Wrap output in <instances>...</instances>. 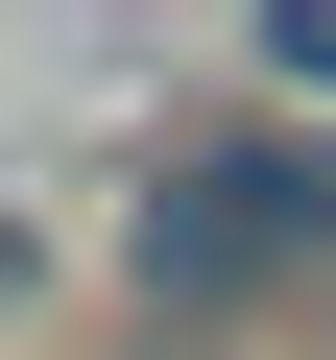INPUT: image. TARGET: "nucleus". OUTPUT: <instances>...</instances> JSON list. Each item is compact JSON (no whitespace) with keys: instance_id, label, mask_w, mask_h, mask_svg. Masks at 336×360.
<instances>
[{"instance_id":"nucleus-1","label":"nucleus","mask_w":336,"mask_h":360,"mask_svg":"<svg viewBox=\"0 0 336 360\" xmlns=\"http://www.w3.org/2000/svg\"><path fill=\"white\" fill-rule=\"evenodd\" d=\"M144 312L168 336H217V312H264V288H312L336 264V144H193V168H168V193H144Z\"/></svg>"},{"instance_id":"nucleus-2","label":"nucleus","mask_w":336,"mask_h":360,"mask_svg":"<svg viewBox=\"0 0 336 360\" xmlns=\"http://www.w3.org/2000/svg\"><path fill=\"white\" fill-rule=\"evenodd\" d=\"M264 72H288V96H336V0H288V25H264Z\"/></svg>"}]
</instances>
